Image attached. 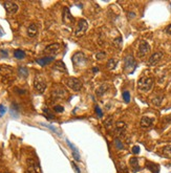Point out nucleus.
<instances>
[{"mask_svg": "<svg viewBox=\"0 0 171 173\" xmlns=\"http://www.w3.org/2000/svg\"><path fill=\"white\" fill-rule=\"evenodd\" d=\"M154 80L151 77H142L141 79L138 81V88L141 91H149L153 87Z\"/></svg>", "mask_w": 171, "mask_h": 173, "instance_id": "obj_1", "label": "nucleus"}, {"mask_svg": "<svg viewBox=\"0 0 171 173\" xmlns=\"http://www.w3.org/2000/svg\"><path fill=\"white\" fill-rule=\"evenodd\" d=\"M124 69L126 73L132 74L135 71V67H137V63H135V59H133L132 56H127L124 59Z\"/></svg>", "mask_w": 171, "mask_h": 173, "instance_id": "obj_2", "label": "nucleus"}, {"mask_svg": "<svg viewBox=\"0 0 171 173\" xmlns=\"http://www.w3.org/2000/svg\"><path fill=\"white\" fill-rule=\"evenodd\" d=\"M34 87H35V89H36L38 92H40V94H42V92L45 90V88H46V83H45V80L43 79L41 76H36V78H35V80H34Z\"/></svg>", "mask_w": 171, "mask_h": 173, "instance_id": "obj_3", "label": "nucleus"}, {"mask_svg": "<svg viewBox=\"0 0 171 173\" xmlns=\"http://www.w3.org/2000/svg\"><path fill=\"white\" fill-rule=\"evenodd\" d=\"M66 85L74 91H80L82 88V82L76 78H68L66 80Z\"/></svg>", "mask_w": 171, "mask_h": 173, "instance_id": "obj_4", "label": "nucleus"}, {"mask_svg": "<svg viewBox=\"0 0 171 173\" xmlns=\"http://www.w3.org/2000/svg\"><path fill=\"white\" fill-rule=\"evenodd\" d=\"M87 28H88L87 21L84 19H80L77 24V27H76V30H75V35L78 37L82 36V35H84V33L87 30Z\"/></svg>", "mask_w": 171, "mask_h": 173, "instance_id": "obj_5", "label": "nucleus"}, {"mask_svg": "<svg viewBox=\"0 0 171 173\" xmlns=\"http://www.w3.org/2000/svg\"><path fill=\"white\" fill-rule=\"evenodd\" d=\"M71 61L73 63L76 65V66H81V65H84L86 62V58L85 56L83 55V53H76L75 55L71 58Z\"/></svg>", "mask_w": 171, "mask_h": 173, "instance_id": "obj_6", "label": "nucleus"}, {"mask_svg": "<svg viewBox=\"0 0 171 173\" xmlns=\"http://www.w3.org/2000/svg\"><path fill=\"white\" fill-rule=\"evenodd\" d=\"M149 51H150V45L148 44V42H146V41H144V40L141 41V43H140V45H139V50H138L139 57H141V58L145 57Z\"/></svg>", "mask_w": 171, "mask_h": 173, "instance_id": "obj_7", "label": "nucleus"}, {"mask_svg": "<svg viewBox=\"0 0 171 173\" xmlns=\"http://www.w3.org/2000/svg\"><path fill=\"white\" fill-rule=\"evenodd\" d=\"M163 58V53L158 51V53H154L153 55H151V57L149 58V60L147 62L148 66H155L158 62L161 61V59Z\"/></svg>", "mask_w": 171, "mask_h": 173, "instance_id": "obj_8", "label": "nucleus"}, {"mask_svg": "<svg viewBox=\"0 0 171 173\" xmlns=\"http://www.w3.org/2000/svg\"><path fill=\"white\" fill-rule=\"evenodd\" d=\"M4 7H5V11L7 12L9 14H11V15H13V14H16L18 12V4L16 2H14V1H5L4 3Z\"/></svg>", "mask_w": 171, "mask_h": 173, "instance_id": "obj_9", "label": "nucleus"}, {"mask_svg": "<svg viewBox=\"0 0 171 173\" xmlns=\"http://www.w3.org/2000/svg\"><path fill=\"white\" fill-rule=\"evenodd\" d=\"M63 22L67 25H71L74 22V18L71 16V12H69L68 7H64V11H63Z\"/></svg>", "mask_w": 171, "mask_h": 173, "instance_id": "obj_10", "label": "nucleus"}, {"mask_svg": "<svg viewBox=\"0 0 171 173\" xmlns=\"http://www.w3.org/2000/svg\"><path fill=\"white\" fill-rule=\"evenodd\" d=\"M60 49V44L58 43H53V44H49L45 47V53H49V55H55L57 53Z\"/></svg>", "mask_w": 171, "mask_h": 173, "instance_id": "obj_11", "label": "nucleus"}, {"mask_svg": "<svg viewBox=\"0 0 171 173\" xmlns=\"http://www.w3.org/2000/svg\"><path fill=\"white\" fill-rule=\"evenodd\" d=\"M28 172L30 173H41L40 172V168H39L38 164L35 162L34 160H28Z\"/></svg>", "mask_w": 171, "mask_h": 173, "instance_id": "obj_12", "label": "nucleus"}, {"mask_svg": "<svg viewBox=\"0 0 171 173\" xmlns=\"http://www.w3.org/2000/svg\"><path fill=\"white\" fill-rule=\"evenodd\" d=\"M66 142H67V145L71 147V152H73V157L75 158L76 162H80V160H81V156H80V153H79V151H78L77 148H76V146L73 145L68 140H66Z\"/></svg>", "mask_w": 171, "mask_h": 173, "instance_id": "obj_13", "label": "nucleus"}, {"mask_svg": "<svg viewBox=\"0 0 171 173\" xmlns=\"http://www.w3.org/2000/svg\"><path fill=\"white\" fill-rule=\"evenodd\" d=\"M153 122L154 120L151 118H148V117H143V118L141 119V126L143 127V128H149V127H151L152 125H153Z\"/></svg>", "mask_w": 171, "mask_h": 173, "instance_id": "obj_14", "label": "nucleus"}, {"mask_svg": "<svg viewBox=\"0 0 171 173\" xmlns=\"http://www.w3.org/2000/svg\"><path fill=\"white\" fill-rule=\"evenodd\" d=\"M13 74V68L9 65H0V75L2 76H10Z\"/></svg>", "mask_w": 171, "mask_h": 173, "instance_id": "obj_15", "label": "nucleus"}, {"mask_svg": "<svg viewBox=\"0 0 171 173\" xmlns=\"http://www.w3.org/2000/svg\"><path fill=\"white\" fill-rule=\"evenodd\" d=\"M54 61V57L49 56V57H43V58H40V59H37V63L40 64L41 66H45L46 64H49L51 62Z\"/></svg>", "mask_w": 171, "mask_h": 173, "instance_id": "obj_16", "label": "nucleus"}, {"mask_svg": "<svg viewBox=\"0 0 171 173\" xmlns=\"http://www.w3.org/2000/svg\"><path fill=\"white\" fill-rule=\"evenodd\" d=\"M37 34H38V26L35 23H32L28 28V36L33 38V37H35Z\"/></svg>", "mask_w": 171, "mask_h": 173, "instance_id": "obj_17", "label": "nucleus"}, {"mask_svg": "<svg viewBox=\"0 0 171 173\" xmlns=\"http://www.w3.org/2000/svg\"><path fill=\"white\" fill-rule=\"evenodd\" d=\"M129 164L131 166V169H132L133 172H138L140 171V165H139V160L137 157H131L130 160H129Z\"/></svg>", "mask_w": 171, "mask_h": 173, "instance_id": "obj_18", "label": "nucleus"}, {"mask_svg": "<svg viewBox=\"0 0 171 173\" xmlns=\"http://www.w3.org/2000/svg\"><path fill=\"white\" fill-rule=\"evenodd\" d=\"M125 129H126V124H125L124 122H122V121L117 122V124H116V132L117 133L121 134V133L124 132Z\"/></svg>", "mask_w": 171, "mask_h": 173, "instance_id": "obj_19", "label": "nucleus"}, {"mask_svg": "<svg viewBox=\"0 0 171 173\" xmlns=\"http://www.w3.org/2000/svg\"><path fill=\"white\" fill-rule=\"evenodd\" d=\"M162 153L165 157L171 160V146H165L162 149Z\"/></svg>", "mask_w": 171, "mask_h": 173, "instance_id": "obj_20", "label": "nucleus"}, {"mask_svg": "<svg viewBox=\"0 0 171 173\" xmlns=\"http://www.w3.org/2000/svg\"><path fill=\"white\" fill-rule=\"evenodd\" d=\"M14 57H15L16 59L21 60V59H24V58H25V53H24L22 49H16V50L14 51Z\"/></svg>", "mask_w": 171, "mask_h": 173, "instance_id": "obj_21", "label": "nucleus"}, {"mask_svg": "<svg viewBox=\"0 0 171 173\" xmlns=\"http://www.w3.org/2000/svg\"><path fill=\"white\" fill-rule=\"evenodd\" d=\"M18 74H19L20 77L26 78L28 76V69L24 66H20L19 68H18Z\"/></svg>", "mask_w": 171, "mask_h": 173, "instance_id": "obj_22", "label": "nucleus"}, {"mask_svg": "<svg viewBox=\"0 0 171 173\" xmlns=\"http://www.w3.org/2000/svg\"><path fill=\"white\" fill-rule=\"evenodd\" d=\"M53 96L56 97V98H63V97L65 96V90L63 89H59V90H54L53 91Z\"/></svg>", "mask_w": 171, "mask_h": 173, "instance_id": "obj_23", "label": "nucleus"}, {"mask_svg": "<svg viewBox=\"0 0 171 173\" xmlns=\"http://www.w3.org/2000/svg\"><path fill=\"white\" fill-rule=\"evenodd\" d=\"M107 88H108V86L105 85V84L104 85H102V86H100V87L97 89V94H98V96H103V94L106 92Z\"/></svg>", "mask_w": 171, "mask_h": 173, "instance_id": "obj_24", "label": "nucleus"}, {"mask_svg": "<svg viewBox=\"0 0 171 173\" xmlns=\"http://www.w3.org/2000/svg\"><path fill=\"white\" fill-rule=\"evenodd\" d=\"M163 99H164L163 96H156L155 98L152 99V103H153L154 105H156V106H160V105L162 104Z\"/></svg>", "mask_w": 171, "mask_h": 173, "instance_id": "obj_25", "label": "nucleus"}, {"mask_svg": "<svg viewBox=\"0 0 171 173\" xmlns=\"http://www.w3.org/2000/svg\"><path fill=\"white\" fill-rule=\"evenodd\" d=\"M114 144H116V147H117V149H119V150H122L123 148H124V145H123V143L121 142V140H119V139H116L114 140Z\"/></svg>", "mask_w": 171, "mask_h": 173, "instance_id": "obj_26", "label": "nucleus"}, {"mask_svg": "<svg viewBox=\"0 0 171 173\" xmlns=\"http://www.w3.org/2000/svg\"><path fill=\"white\" fill-rule=\"evenodd\" d=\"M123 100L125 101V103L130 102V94H129V91H124L123 92Z\"/></svg>", "mask_w": 171, "mask_h": 173, "instance_id": "obj_27", "label": "nucleus"}, {"mask_svg": "<svg viewBox=\"0 0 171 173\" xmlns=\"http://www.w3.org/2000/svg\"><path fill=\"white\" fill-rule=\"evenodd\" d=\"M117 65V61L114 60V59H110V60L108 61V68L109 69H113L114 67H116Z\"/></svg>", "mask_w": 171, "mask_h": 173, "instance_id": "obj_28", "label": "nucleus"}, {"mask_svg": "<svg viewBox=\"0 0 171 173\" xmlns=\"http://www.w3.org/2000/svg\"><path fill=\"white\" fill-rule=\"evenodd\" d=\"M43 111H44V113L47 115V117H46L47 119H49V120H53V119H54V114H53V113H51V111H49L48 109L44 108V109H43Z\"/></svg>", "mask_w": 171, "mask_h": 173, "instance_id": "obj_29", "label": "nucleus"}, {"mask_svg": "<svg viewBox=\"0 0 171 173\" xmlns=\"http://www.w3.org/2000/svg\"><path fill=\"white\" fill-rule=\"evenodd\" d=\"M54 110H55L56 112H63L64 108H63V106H61V105H56V106L54 107Z\"/></svg>", "mask_w": 171, "mask_h": 173, "instance_id": "obj_30", "label": "nucleus"}, {"mask_svg": "<svg viewBox=\"0 0 171 173\" xmlns=\"http://www.w3.org/2000/svg\"><path fill=\"white\" fill-rule=\"evenodd\" d=\"M140 146H133L132 147V153L133 154H139L140 153Z\"/></svg>", "mask_w": 171, "mask_h": 173, "instance_id": "obj_31", "label": "nucleus"}, {"mask_svg": "<svg viewBox=\"0 0 171 173\" xmlns=\"http://www.w3.org/2000/svg\"><path fill=\"white\" fill-rule=\"evenodd\" d=\"M7 112V108L4 107V105H0V115H3L4 113Z\"/></svg>", "mask_w": 171, "mask_h": 173, "instance_id": "obj_32", "label": "nucleus"}, {"mask_svg": "<svg viewBox=\"0 0 171 173\" xmlns=\"http://www.w3.org/2000/svg\"><path fill=\"white\" fill-rule=\"evenodd\" d=\"M96 112H97V114L99 115V117H103V112H102V110H101V108L99 106H96Z\"/></svg>", "mask_w": 171, "mask_h": 173, "instance_id": "obj_33", "label": "nucleus"}, {"mask_svg": "<svg viewBox=\"0 0 171 173\" xmlns=\"http://www.w3.org/2000/svg\"><path fill=\"white\" fill-rule=\"evenodd\" d=\"M71 165H73V167H74V169H75V170H76V172H77V173H81V171H80V169L78 168V166L75 164V163H71Z\"/></svg>", "mask_w": 171, "mask_h": 173, "instance_id": "obj_34", "label": "nucleus"}, {"mask_svg": "<svg viewBox=\"0 0 171 173\" xmlns=\"http://www.w3.org/2000/svg\"><path fill=\"white\" fill-rule=\"evenodd\" d=\"M165 32H166L168 35H171V24H169V25L167 26V27H166V30H165Z\"/></svg>", "mask_w": 171, "mask_h": 173, "instance_id": "obj_35", "label": "nucleus"}, {"mask_svg": "<svg viewBox=\"0 0 171 173\" xmlns=\"http://www.w3.org/2000/svg\"><path fill=\"white\" fill-rule=\"evenodd\" d=\"M103 57H105V53H101L97 55V59H103Z\"/></svg>", "mask_w": 171, "mask_h": 173, "instance_id": "obj_36", "label": "nucleus"}, {"mask_svg": "<svg viewBox=\"0 0 171 173\" xmlns=\"http://www.w3.org/2000/svg\"><path fill=\"white\" fill-rule=\"evenodd\" d=\"M110 125H111V118L109 119L108 121H106V122H105V126H106V127H110Z\"/></svg>", "mask_w": 171, "mask_h": 173, "instance_id": "obj_37", "label": "nucleus"}, {"mask_svg": "<svg viewBox=\"0 0 171 173\" xmlns=\"http://www.w3.org/2000/svg\"><path fill=\"white\" fill-rule=\"evenodd\" d=\"M16 90H18V94H25V90H21V89H18V88H16Z\"/></svg>", "mask_w": 171, "mask_h": 173, "instance_id": "obj_38", "label": "nucleus"}, {"mask_svg": "<svg viewBox=\"0 0 171 173\" xmlns=\"http://www.w3.org/2000/svg\"><path fill=\"white\" fill-rule=\"evenodd\" d=\"M1 53H2L4 57H7V51H5V50H1Z\"/></svg>", "mask_w": 171, "mask_h": 173, "instance_id": "obj_39", "label": "nucleus"}, {"mask_svg": "<svg viewBox=\"0 0 171 173\" xmlns=\"http://www.w3.org/2000/svg\"><path fill=\"white\" fill-rule=\"evenodd\" d=\"M135 16V13H129V18H133Z\"/></svg>", "mask_w": 171, "mask_h": 173, "instance_id": "obj_40", "label": "nucleus"}]
</instances>
